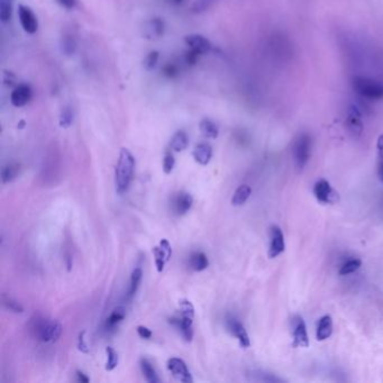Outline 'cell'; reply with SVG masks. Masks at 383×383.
I'll return each mask as SVG.
<instances>
[{"label": "cell", "mask_w": 383, "mask_h": 383, "mask_svg": "<svg viewBox=\"0 0 383 383\" xmlns=\"http://www.w3.org/2000/svg\"><path fill=\"white\" fill-rule=\"evenodd\" d=\"M159 58H160V53L158 51L149 52L146 55V58L144 59V62H143L144 68H145L147 71L154 69L159 62Z\"/></svg>", "instance_id": "35"}, {"label": "cell", "mask_w": 383, "mask_h": 383, "mask_svg": "<svg viewBox=\"0 0 383 383\" xmlns=\"http://www.w3.org/2000/svg\"><path fill=\"white\" fill-rule=\"evenodd\" d=\"M170 2L174 5H181L185 3V0H170Z\"/></svg>", "instance_id": "46"}, {"label": "cell", "mask_w": 383, "mask_h": 383, "mask_svg": "<svg viewBox=\"0 0 383 383\" xmlns=\"http://www.w3.org/2000/svg\"><path fill=\"white\" fill-rule=\"evenodd\" d=\"M135 170V158L130 149L123 147L120 149L117 166H116V190L119 195H123L131 186Z\"/></svg>", "instance_id": "1"}, {"label": "cell", "mask_w": 383, "mask_h": 383, "mask_svg": "<svg viewBox=\"0 0 383 383\" xmlns=\"http://www.w3.org/2000/svg\"><path fill=\"white\" fill-rule=\"evenodd\" d=\"M76 380L82 383H88L89 382V377L83 373L81 371H76Z\"/></svg>", "instance_id": "44"}, {"label": "cell", "mask_w": 383, "mask_h": 383, "mask_svg": "<svg viewBox=\"0 0 383 383\" xmlns=\"http://www.w3.org/2000/svg\"><path fill=\"white\" fill-rule=\"evenodd\" d=\"M291 333H292V346L293 347H303L309 346V337L307 331V326L304 320L300 316H295L291 319Z\"/></svg>", "instance_id": "5"}, {"label": "cell", "mask_w": 383, "mask_h": 383, "mask_svg": "<svg viewBox=\"0 0 383 383\" xmlns=\"http://www.w3.org/2000/svg\"><path fill=\"white\" fill-rule=\"evenodd\" d=\"M164 30H165V25L162 18L155 17L152 18L149 21H147L145 25V29H144V34H145L146 38H149V40H157V38L162 37L164 34Z\"/></svg>", "instance_id": "17"}, {"label": "cell", "mask_w": 383, "mask_h": 383, "mask_svg": "<svg viewBox=\"0 0 383 383\" xmlns=\"http://www.w3.org/2000/svg\"><path fill=\"white\" fill-rule=\"evenodd\" d=\"M106 354H107L106 370L107 371H113L116 368V366L118 365V362H119L118 354L112 346H108L106 348Z\"/></svg>", "instance_id": "32"}, {"label": "cell", "mask_w": 383, "mask_h": 383, "mask_svg": "<svg viewBox=\"0 0 383 383\" xmlns=\"http://www.w3.org/2000/svg\"><path fill=\"white\" fill-rule=\"evenodd\" d=\"M193 199L187 192H179L172 199V210L175 215L182 216L187 214L192 206Z\"/></svg>", "instance_id": "15"}, {"label": "cell", "mask_w": 383, "mask_h": 383, "mask_svg": "<svg viewBox=\"0 0 383 383\" xmlns=\"http://www.w3.org/2000/svg\"><path fill=\"white\" fill-rule=\"evenodd\" d=\"M32 96L33 92L31 87L26 85V83H21V85L16 87L12 93H10V103L15 107H24L30 103Z\"/></svg>", "instance_id": "13"}, {"label": "cell", "mask_w": 383, "mask_h": 383, "mask_svg": "<svg viewBox=\"0 0 383 383\" xmlns=\"http://www.w3.org/2000/svg\"><path fill=\"white\" fill-rule=\"evenodd\" d=\"M57 3L60 5L61 7L71 10V9H73V8L76 7L78 0H57Z\"/></svg>", "instance_id": "41"}, {"label": "cell", "mask_w": 383, "mask_h": 383, "mask_svg": "<svg viewBox=\"0 0 383 383\" xmlns=\"http://www.w3.org/2000/svg\"><path fill=\"white\" fill-rule=\"evenodd\" d=\"M174 164H175L174 157L172 155V153L166 152L165 155H164V159H163V171L165 172L166 174L171 173L172 170H173V168H174Z\"/></svg>", "instance_id": "38"}, {"label": "cell", "mask_w": 383, "mask_h": 383, "mask_svg": "<svg viewBox=\"0 0 383 383\" xmlns=\"http://www.w3.org/2000/svg\"><path fill=\"white\" fill-rule=\"evenodd\" d=\"M199 129H200L201 134L207 138H217L219 135L218 126L216 125L213 120L208 118H205L199 124Z\"/></svg>", "instance_id": "24"}, {"label": "cell", "mask_w": 383, "mask_h": 383, "mask_svg": "<svg viewBox=\"0 0 383 383\" xmlns=\"http://www.w3.org/2000/svg\"><path fill=\"white\" fill-rule=\"evenodd\" d=\"M141 370L143 375L149 383H158L160 382V377L157 374V371L154 370L153 365L148 362L146 359L141 360Z\"/></svg>", "instance_id": "25"}, {"label": "cell", "mask_w": 383, "mask_h": 383, "mask_svg": "<svg viewBox=\"0 0 383 383\" xmlns=\"http://www.w3.org/2000/svg\"><path fill=\"white\" fill-rule=\"evenodd\" d=\"M76 48V43L74 37L71 34L64 35L61 38V51L65 55H72L74 54Z\"/></svg>", "instance_id": "28"}, {"label": "cell", "mask_w": 383, "mask_h": 383, "mask_svg": "<svg viewBox=\"0 0 383 383\" xmlns=\"http://www.w3.org/2000/svg\"><path fill=\"white\" fill-rule=\"evenodd\" d=\"M253 375L255 376V380L262 381V382H279V383L283 382L281 377H277L276 375L272 373H266V372L257 371V372H254Z\"/></svg>", "instance_id": "36"}, {"label": "cell", "mask_w": 383, "mask_h": 383, "mask_svg": "<svg viewBox=\"0 0 383 383\" xmlns=\"http://www.w3.org/2000/svg\"><path fill=\"white\" fill-rule=\"evenodd\" d=\"M226 327L228 331L233 336H235L238 342H240L241 346L244 348H247L251 346V341H249V336L247 334V331L245 329V327L243 326V324L238 320L236 317L232 315H228L226 317Z\"/></svg>", "instance_id": "7"}, {"label": "cell", "mask_w": 383, "mask_h": 383, "mask_svg": "<svg viewBox=\"0 0 383 383\" xmlns=\"http://www.w3.org/2000/svg\"><path fill=\"white\" fill-rule=\"evenodd\" d=\"M18 18L19 23L23 27V30L29 33V34H34L38 30V20L35 14L33 13V10L24 6V5H19L18 7Z\"/></svg>", "instance_id": "9"}, {"label": "cell", "mask_w": 383, "mask_h": 383, "mask_svg": "<svg viewBox=\"0 0 383 383\" xmlns=\"http://www.w3.org/2000/svg\"><path fill=\"white\" fill-rule=\"evenodd\" d=\"M193 159L200 165H207L213 157V148L207 143H200L193 149Z\"/></svg>", "instance_id": "18"}, {"label": "cell", "mask_w": 383, "mask_h": 383, "mask_svg": "<svg viewBox=\"0 0 383 383\" xmlns=\"http://www.w3.org/2000/svg\"><path fill=\"white\" fill-rule=\"evenodd\" d=\"M209 265L208 258L206 254L202 252H193L190 257H189V266L193 271L200 272L206 270Z\"/></svg>", "instance_id": "19"}, {"label": "cell", "mask_w": 383, "mask_h": 383, "mask_svg": "<svg viewBox=\"0 0 383 383\" xmlns=\"http://www.w3.org/2000/svg\"><path fill=\"white\" fill-rule=\"evenodd\" d=\"M30 328L33 335L43 343L58 341L62 334V326L59 321L46 319L41 315H35L31 319Z\"/></svg>", "instance_id": "2"}, {"label": "cell", "mask_w": 383, "mask_h": 383, "mask_svg": "<svg viewBox=\"0 0 383 383\" xmlns=\"http://www.w3.org/2000/svg\"><path fill=\"white\" fill-rule=\"evenodd\" d=\"M334 330V323L333 318L329 315H325L321 317L317 323V328H316V338L317 341L323 342L329 338Z\"/></svg>", "instance_id": "16"}, {"label": "cell", "mask_w": 383, "mask_h": 383, "mask_svg": "<svg viewBox=\"0 0 383 383\" xmlns=\"http://www.w3.org/2000/svg\"><path fill=\"white\" fill-rule=\"evenodd\" d=\"M20 171V164L17 162H9L2 170V179L4 183L14 181L18 176Z\"/></svg>", "instance_id": "22"}, {"label": "cell", "mask_w": 383, "mask_h": 383, "mask_svg": "<svg viewBox=\"0 0 383 383\" xmlns=\"http://www.w3.org/2000/svg\"><path fill=\"white\" fill-rule=\"evenodd\" d=\"M169 323L172 326H174L175 328L181 333V335L183 338H185V341L191 342L193 337V328H192L193 318L181 315L180 317L170 318Z\"/></svg>", "instance_id": "14"}, {"label": "cell", "mask_w": 383, "mask_h": 383, "mask_svg": "<svg viewBox=\"0 0 383 383\" xmlns=\"http://www.w3.org/2000/svg\"><path fill=\"white\" fill-rule=\"evenodd\" d=\"M216 2H217V0H195L191 6V10L196 14L202 13L205 10L212 7Z\"/></svg>", "instance_id": "34"}, {"label": "cell", "mask_w": 383, "mask_h": 383, "mask_svg": "<svg viewBox=\"0 0 383 383\" xmlns=\"http://www.w3.org/2000/svg\"><path fill=\"white\" fill-rule=\"evenodd\" d=\"M168 369L175 379L180 382L192 383V377L186 363L179 358H172L168 361Z\"/></svg>", "instance_id": "11"}, {"label": "cell", "mask_w": 383, "mask_h": 383, "mask_svg": "<svg viewBox=\"0 0 383 383\" xmlns=\"http://www.w3.org/2000/svg\"><path fill=\"white\" fill-rule=\"evenodd\" d=\"M346 126L348 131L354 135H361L364 130L363 119H362V112L356 105L349 106L347 110L346 116Z\"/></svg>", "instance_id": "10"}, {"label": "cell", "mask_w": 383, "mask_h": 383, "mask_svg": "<svg viewBox=\"0 0 383 383\" xmlns=\"http://www.w3.org/2000/svg\"><path fill=\"white\" fill-rule=\"evenodd\" d=\"M13 15V0H0V20L4 24L12 19Z\"/></svg>", "instance_id": "27"}, {"label": "cell", "mask_w": 383, "mask_h": 383, "mask_svg": "<svg viewBox=\"0 0 383 383\" xmlns=\"http://www.w3.org/2000/svg\"><path fill=\"white\" fill-rule=\"evenodd\" d=\"M126 316V310L124 307H117L114 309V312L112 315L109 316L106 320V324H105V328H106L107 331H112L116 328V326L120 324L121 321L124 320Z\"/></svg>", "instance_id": "20"}, {"label": "cell", "mask_w": 383, "mask_h": 383, "mask_svg": "<svg viewBox=\"0 0 383 383\" xmlns=\"http://www.w3.org/2000/svg\"><path fill=\"white\" fill-rule=\"evenodd\" d=\"M85 335H86L85 330L81 331L79 334V338H78V348H79V351L81 353L87 354V353H89V347H88V344L86 343Z\"/></svg>", "instance_id": "39"}, {"label": "cell", "mask_w": 383, "mask_h": 383, "mask_svg": "<svg viewBox=\"0 0 383 383\" xmlns=\"http://www.w3.org/2000/svg\"><path fill=\"white\" fill-rule=\"evenodd\" d=\"M160 247L163 249V252L165 253V257H166V260H170L171 259V255H172V248H171V245L168 240H162L160 242Z\"/></svg>", "instance_id": "40"}, {"label": "cell", "mask_w": 383, "mask_h": 383, "mask_svg": "<svg viewBox=\"0 0 383 383\" xmlns=\"http://www.w3.org/2000/svg\"><path fill=\"white\" fill-rule=\"evenodd\" d=\"M142 276H143L142 269L136 268L134 271H133L132 276H131L130 290H129V293H127V298L129 299H132L135 296V293L137 292L138 287H140V283L142 281Z\"/></svg>", "instance_id": "26"}, {"label": "cell", "mask_w": 383, "mask_h": 383, "mask_svg": "<svg viewBox=\"0 0 383 383\" xmlns=\"http://www.w3.org/2000/svg\"><path fill=\"white\" fill-rule=\"evenodd\" d=\"M180 313L182 316H187V317H195V308L193 304L189 300H181L179 303Z\"/></svg>", "instance_id": "37"}, {"label": "cell", "mask_w": 383, "mask_h": 383, "mask_svg": "<svg viewBox=\"0 0 383 383\" xmlns=\"http://www.w3.org/2000/svg\"><path fill=\"white\" fill-rule=\"evenodd\" d=\"M153 254L155 258V265H157V270L161 273V272L164 270L165 262H168V260H166V257H165V253L160 246H155L153 248Z\"/></svg>", "instance_id": "31"}, {"label": "cell", "mask_w": 383, "mask_h": 383, "mask_svg": "<svg viewBox=\"0 0 383 383\" xmlns=\"http://www.w3.org/2000/svg\"><path fill=\"white\" fill-rule=\"evenodd\" d=\"M252 193V189L247 185H242L236 189L234 196L232 198V205L233 206H242V205L247 201Z\"/></svg>", "instance_id": "23"}, {"label": "cell", "mask_w": 383, "mask_h": 383, "mask_svg": "<svg viewBox=\"0 0 383 383\" xmlns=\"http://www.w3.org/2000/svg\"><path fill=\"white\" fill-rule=\"evenodd\" d=\"M185 43L191 51H195L196 53L200 55L210 52L213 48L212 43H210L208 38L200 34L187 35L185 37Z\"/></svg>", "instance_id": "12"}, {"label": "cell", "mask_w": 383, "mask_h": 383, "mask_svg": "<svg viewBox=\"0 0 383 383\" xmlns=\"http://www.w3.org/2000/svg\"><path fill=\"white\" fill-rule=\"evenodd\" d=\"M314 195L321 203L333 205L338 200V193L333 189L330 183L325 179H320L315 183Z\"/></svg>", "instance_id": "6"}, {"label": "cell", "mask_w": 383, "mask_h": 383, "mask_svg": "<svg viewBox=\"0 0 383 383\" xmlns=\"http://www.w3.org/2000/svg\"><path fill=\"white\" fill-rule=\"evenodd\" d=\"M376 148H377V153H379L380 159L383 160V134H381L379 137H377Z\"/></svg>", "instance_id": "43"}, {"label": "cell", "mask_w": 383, "mask_h": 383, "mask_svg": "<svg viewBox=\"0 0 383 383\" xmlns=\"http://www.w3.org/2000/svg\"><path fill=\"white\" fill-rule=\"evenodd\" d=\"M189 138L188 135L183 131H177L175 134L172 137L170 142V147L173 149L174 152H182L188 147Z\"/></svg>", "instance_id": "21"}, {"label": "cell", "mask_w": 383, "mask_h": 383, "mask_svg": "<svg viewBox=\"0 0 383 383\" xmlns=\"http://www.w3.org/2000/svg\"><path fill=\"white\" fill-rule=\"evenodd\" d=\"M73 110H72L71 107H64L62 110H61L60 114V126L62 129H69V127L73 123Z\"/></svg>", "instance_id": "30"}, {"label": "cell", "mask_w": 383, "mask_h": 383, "mask_svg": "<svg viewBox=\"0 0 383 383\" xmlns=\"http://www.w3.org/2000/svg\"><path fill=\"white\" fill-rule=\"evenodd\" d=\"M312 137L307 133L299 134L292 143V157L298 169H303L312 157Z\"/></svg>", "instance_id": "4"}, {"label": "cell", "mask_w": 383, "mask_h": 383, "mask_svg": "<svg viewBox=\"0 0 383 383\" xmlns=\"http://www.w3.org/2000/svg\"><path fill=\"white\" fill-rule=\"evenodd\" d=\"M286 251V241L282 229L279 226L273 225L270 228V246H269V258L275 259Z\"/></svg>", "instance_id": "8"}, {"label": "cell", "mask_w": 383, "mask_h": 383, "mask_svg": "<svg viewBox=\"0 0 383 383\" xmlns=\"http://www.w3.org/2000/svg\"><path fill=\"white\" fill-rule=\"evenodd\" d=\"M361 265H362V261L359 259L348 260L341 266L338 273H340V275H348L351 273H354L355 271H358L361 268Z\"/></svg>", "instance_id": "29"}, {"label": "cell", "mask_w": 383, "mask_h": 383, "mask_svg": "<svg viewBox=\"0 0 383 383\" xmlns=\"http://www.w3.org/2000/svg\"><path fill=\"white\" fill-rule=\"evenodd\" d=\"M377 176H379L380 181L383 183V160L379 165V169H377Z\"/></svg>", "instance_id": "45"}, {"label": "cell", "mask_w": 383, "mask_h": 383, "mask_svg": "<svg viewBox=\"0 0 383 383\" xmlns=\"http://www.w3.org/2000/svg\"><path fill=\"white\" fill-rule=\"evenodd\" d=\"M137 334L140 335L144 340H149L152 337V331L145 326H138L137 327Z\"/></svg>", "instance_id": "42"}, {"label": "cell", "mask_w": 383, "mask_h": 383, "mask_svg": "<svg viewBox=\"0 0 383 383\" xmlns=\"http://www.w3.org/2000/svg\"><path fill=\"white\" fill-rule=\"evenodd\" d=\"M352 88L358 96L366 101H379L383 99V83L373 78L355 75Z\"/></svg>", "instance_id": "3"}, {"label": "cell", "mask_w": 383, "mask_h": 383, "mask_svg": "<svg viewBox=\"0 0 383 383\" xmlns=\"http://www.w3.org/2000/svg\"><path fill=\"white\" fill-rule=\"evenodd\" d=\"M3 303H4L5 307H6L8 310H10V312H13V313L20 314V313L24 312V308L21 307V304L19 302L14 300L13 298H10L6 295L3 296Z\"/></svg>", "instance_id": "33"}]
</instances>
